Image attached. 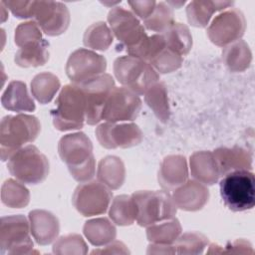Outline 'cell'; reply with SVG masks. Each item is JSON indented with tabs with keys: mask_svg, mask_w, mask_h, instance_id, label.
I'll return each mask as SVG.
<instances>
[{
	"mask_svg": "<svg viewBox=\"0 0 255 255\" xmlns=\"http://www.w3.org/2000/svg\"><path fill=\"white\" fill-rule=\"evenodd\" d=\"M62 160L68 165L72 176L79 182L91 180L96 172L93 144L84 132L64 135L58 145Z\"/></svg>",
	"mask_w": 255,
	"mask_h": 255,
	"instance_id": "6da1fadb",
	"label": "cell"
},
{
	"mask_svg": "<svg viewBox=\"0 0 255 255\" xmlns=\"http://www.w3.org/2000/svg\"><path fill=\"white\" fill-rule=\"evenodd\" d=\"M40 130L41 125L34 116L17 115L4 117L0 126L2 160L8 159L23 144L34 141Z\"/></svg>",
	"mask_w": 255,
	"mask_h": 255,
	"instance_id": "7a4b0ae2",
	"label": "cell"
},
{
	"mask_svg": "<svg viewBox=\"0 0 255 255\" xmlns=\"http://www.w3.org/2000/svg\"><path fill=\"white\" fill-rule=\"evenodd\" d=\"M53 124L59 130L83 128L86 120V98L77 84L66 85L60 92L56 107L51 111Z\"/></svg>",
	"mask_w": 255,
	"mask_h": 255,
	"instance_id": "3957f363",
	"label": "cell"
},
{
	"mask_svg": "<svg viewBox=\"0 0 255 255\" xmlns=\"http://www.w3.org/2000/svg\"><path fill=\"white\" fill-rule=\"evenodd\" d=\"M224 204L232 211H245L255 205V178L247 169L230 171L219 183Z\"/></svg>",
	"mask_w": 255,
	"mask_h": 255,
	"instance_id": "277c9868",
	"label": "cell"
},
{
	"mask_svg": "<svg viewBox=\"0 0 255 255\" xmlns=\"http://www.w3.org/2000/svg\"><path fill=\"white\" fill-rule=\"evenodd\" d=\"M114 73L123 87L136 95L145 94L159 80V75L149 63L129 55L116 59Z\"/></svg>",
	"mask_w": 255,
	"mask_h": 255,
	"instance_id": "5b68a950",
	"label": "cell"
},
{
	"mask_svg": "<svg viewBox=\"0 0 255 255\" xmlns=\"http://www.w3.org/2000/svg\"><path fill=\"white\" fill-rule=\"evenodd\" d=\"M7 167L13 176L25 184L41 183L49 173L47 157L33 144L16 150L8 158Z\"/></svg>",
	"mask_w": 255,
	"mask_h": 255,
	"instance_id": "8992f818",
	"label": "cell"
},
{
	"mask_svg": "<svg viewBox=\"0 0 255 255\" xmlns=\"http://www.w3.org/2000/svg\"><path fill=\"white\" fill-rule=\"evenodd\" d=\"M136 206V221L140 226H150L171 219L176 213L172 197L165 191H136L131 195Z\"/></svg>",
	"mask_w": 255,
	"mask_h": 255,
	"instance_id": "52a82bcc",
	"label": "cell"
},
{
	"mask_svg": "<svg viewBox=\"0 0 255 255\" xmlns=\"http://www.w3.org/2000/svg\"><path fill=\"white\" fill-rule=\"evenodd\" d=\"M29 230V222L23 215L2 217L0 223L1 254L29 253L33 249Z\"/></svg>",
	"mask_w": 255,
	"mask_h": 255,
	"instance_id": "ba28073f",
	"label": "cell"
},
{
	"mask_svg": "<svg viewBox=\"0 0 255 255\" xmlns=\"http://www.w3.org/2000/svg\"><path fill=\"white\" fill-rule=\"evenodd\" d=\"M86 98V122L96 125L102 121L103 111L115 81L110 74H102L85 82L77 84Z\"/></svg>",
	"mask_w": 255,
	"mask_h": 255,
	"instance_id": "9c48e42d",
	"label": "cell"
},
{
	"mask_svg": "<svg viewBox=\"0 0 255 255\" xmlns=\"http://www.w3.org/2000/svg\"><path fill=\"white\" fill-rule=\"evenodd\" d=\"M112 196L111 190L102 182L87 181L77 186L72 201L83 216H94L107 211Z\"/></svg>",
	"mask_w": 255,
	"mask_h": 255,
	"instance_id": "30bf717a",
	"label": "cell"
},
{
	"mask_svg": "<svg viewBox=\"0 0 255 255\" xmlns=\"http://www.w3.org/2000/svg\"><path fill=\"white\" fill-rule=\"evenodd\" d=\"M141 109L138 95L125 87H115L106 102L102 120L111 123L133 121Z\"/></svg>",
	"mask_w": 255,
	"mask_h": 255,
	"instance_id": "8fae6325",
	"label": "cell"
},
{
	"mask_svg": "<svg viewBox=\"0 0 255 255\" xmlns=\"http://www.w3.org/2000/svg\"><path fill=\"white\" fill-rule=\"evenodd\" d=\"M111 31L126 50L135 47L147 35L136 17L123 7H113L108 14Z\"/></svg>",
	"mask_w": 255,
	"mask_h": 255,
	"instance_id": "7c38bea8",
	"label": "cell"
},
{
	"mask_svg": "<svg viewBox=\"0 0 255 255\" xmlns=\"http://www.w3.org/2000/svg\"><path fill=\"white\" fill-rule=\"evenodd\" d=\"M107 69L104 56L88 49H78L71 54L66 65V73L73 84H79L100 76Z\"/></svg>",
	"mask_w": 255,
	"mask_h": 255,
	"instance_id": "4fadbf2b",
	"label": "cell"
},
{
	"mask_svg": "<svg viewBox=\"0 0 255 255\" xmlns=\"http://www.w3.org/2000/svg\"><path fill=\"white\" fill-rule=\"evenodd\" d=\"M246 21L242 12L231 8L214 18L207 29L209 39L217 46L231 44L244 34Z\"/></svg>",
	"mask_w": 255,
	"mask_h": 255,
	"instance_id": "5bb4252c",
	"label": "cell"
},
{
	"mask_svg": "<svg viewBox=\"0 0 255 255\" xmlns=\"http://www.w3.org/2000/svg\"><path fill=\"white\" fill-rule=\"evenodd\" d=\"M33 18L41 30L49 36L64 33L70 24V12L61 2L35 1Z\"/></svg>",
	"mask_w": 255,
	"mask_h": 255,
	"instance_id": "9a60e30c",
	"label": "cell"
},
{
	"mask_svg": "<svg viewBox=\"0 0 255 255\" xmlns=\"http://www.w3.org/2000/svg\"><path fill=\"white\" fill-rule=\"evenodd\" d=\"M96 135L106 148L130 147L140 143L143 134L134 124H116L107 122L96 128Z\"/></svg>",
	"mask_w": 255,
	"mask_h": 255,
	"instance_id": "2e32d148",
	"label": "cell"
},
{
	"mask_svg": "<svg viewBox=\"0 0 255 255\" xmlns=\"http://www.w3.org/2000/svg\"><path fill=\"white\" fill-rule=\"evenodd\" d=\"M30 230L40 245L52 243L60 232V224L58 218L47 210L36 209L29 213Z\"/></svg>",
	"mask_w": 255,
	"mask_h": 255,
	"instance_id": "e0dca14e",
	"label": "cell"
},
{
	"mask_svg": "<svg viewBox=\"0 0 255 255\" xmlns=\"http://www.w3.org/2000/svg\"><path fill=\"white\" fill-rule=\"evenodd\" d=\"M208 197V189L202 183L195 180L184 182L172 194V199L176 207L188 211L201 209L207 202Z\"/></svg>",
	"mask_w": 255,
	"mask_h": 255,
	"instance_id": "ac0fdd59",
	"label": "cell"
},
{
	"mask_svg": "<svg viewBox=\"0 0 255 255\" xmlns=\"http://www.w3.org/2000/svg\"><path fill=\"white\" fill-rule=\"evenodd\" d=\"M188 176L185 157L169 155L163 159L158 171V181L162 188L169 191L183 184Z\"/></svg>",
	"mask_w": 255,
	"mask_h": 255,
	"instance_id": "d6986e66",
	"label": "cell"
},
{
	"mask_svg": "<svg viewBox=\"0 0 255 255\" xmlns=\"http://www.w3.org/2000/svg\"><path fill=\"white\" fill-rule=\"evenodd\" d=\"M212 153L216 160L220 175H224L234 170L251 169L252 157L246 150L240 147H220Z\"/></svg>",
	"mask_w": 255,
	"mask_h": 255,
	"instance_id": "ffe728a7",
	"label": "cell"
},
{
	"mask_svg": "<svg viewBox=\"0 0 255 255\" xmlns=\"http://www.w3.org/2000/svg\"><path fill=\"white\" fill-rule=\"evenodd\" d=\"M192 176L203 184H214L220 174L213 153L210 151H197L190 156Z\"/></svg>",
	"mask_w": 255,
	"mask_h": 255,
	"instance_id": "44dd1931",
	"label": "cell"
},
{
	"mask_svg": "<svg viewBox=\"0 0 255 255\" xmlns=\"http://www.w3.org/2000/svg\"><path fill=\"white\" fill-rule=\"evenodd\" d=\"M2 106L13 112H33L35 104L29 96L26 84L21 81H12L7 86L1 98Z\"/></svg>",
	"mask_w": 255,
	"mask_h": 255,
	"instance_id": "7402d4cb",
	"label": "cell"
},
{
	"mask_svg": "<svg viewBox=\"0 0 255 255\" xmlns=\"http://www.w3.org/2000/svg\"><path fill=\"white\" fill-rule=\"evenodd\" d=\"M232 4L230 1H192L186 8L188 22L195 27H205L214 12Z\"/></svg>",
	"mask_w": 255,
	"mask_h": 255,
	"instance_id": "603a6c76",
	"label": "cell"
},
{
	"mask_svg": "<svg viewBox=\"0 0 255 255\" xmlns=\"http://www.w3.org/2000/svg\"><path fill=\"white\" fill-rule=\"evenodd\" d=\"M125 165L117 156H106L99 162L98 179L111 189H118L125 181Z\"/></svg>",
	"mask_w": 255,
	"mask_h": 255,
	"instance_id": "cb8c5ba5",
	"label": "cell"
},
{
	"mask_svg": "<svg viewBox=\"0 0 255 255\" xmlns=\"http://www.w3.org/2000/svg\"><path fill=\"white\" fill-rule=\"evenodd\" d=\"M49 59V43L42 39L21 47L15 56V63L20 67H38Z\"/></svg>",
	"mask_w": 255,
	"mask_h": 255,
	"instance_id": "d4e9b609",
	"label": "cell"
},
{
	"mask_svg": "<svg viewBox=\"0 0 255 255\" xmlns=\"http://www.w3.org/2000/svg\"><path fill=\"white\" fill-rule=\"evenodd\" d=\"M160 34L165 41L166 47L178 55L184 56L190 51L192 46V37L186 25L173 22Z\"/></svg>",
	"mask_w": 255,
	"mask_h": 255,
	"instance_id": "484cf974",
	"label": "cell"
},
{
	"mask_svg": "<svg viewBox=\"0 0 255 255\" xmlns=\"http://www.w3.org/2000/svg\"><path fill=\"white\" fill-rule=\"evenodd\" d=\"M84 234L95 246H101L116 238L117 230L107 218H96L89 220L84 225Z\"/></svg>",
	"mask_w": 255,
	"mask_h": 255,
	"instance_id": "4316f807",
	"label": "cell"
},
{
	"mask_svg": "<svg viewBox=\"0 0 255 255\" xmlns=\"http://www.w3.org/2000/svg\"><path fill=\"white\" fill-rule=\"evenodd\" d=\"M225 65L233 72L247 69L251 62V52L243 40H237L226 47L222 53Z\"/></svg>",
	"mask_w": 255,
	"mask_h": 255,
	"instance_id": "83f0119b",
	"label": "cell"
},
{
	"mask_svg": "<svg viewBox=\"0 0 255 255\" xmlns=\"http://www.w3.org/2000/svg\"><path fill=\"white\" fill-rule=\"evenodd\" d=\"M110 218L118 225H130L136 219V206L131 196L118 195L113 201L109 212Z\"/></svg>",
	"mask_w": 255,
	"mask_h": 255,
	"instance_id": "f1b7e54d",
	"label": "cell"
},
{
	"mask_svg": "<svg viewBox=\"0 0 255 255\" xmlns=\"http://www.w3.org/2000/svg\"><path fill=\"white\" fill-rule=\"evenodd\" d=\"M60 88L59 79L52 73H41L34 77L31 82V92L34 98L41 104L52 101Z\"/></svg>",
	"mask_w": 255,
	"mask_h": 255,
	"instance_id": "f546056e",
	"label": "cell"
},
{
	"mask_svg": "<svg viewBox=\"0 0 255 255\" xmlns=\"http://www.w3.org/2000/svg\"><path fill=\"white\" fill-rule=\"evenodd\" d=\"M145 103L161 123H166L168 121L169 106L166 87L163 83H156L146 91Z\"/></svg>",
	"mask_w": 255,
	"mask_h": 255,
	"instance_id": "4dcf8cb0",
	"label": "cell"
},
{
	"mask_svg": "<svg viewBox=\"0 0 255 255\" xmlns=\"http://www.w3.org/2000/svg\"><path fill=\"white\" fill-rule=\"evenodd\" d=\"M181 232V226L177 219L168 222L155 223L150 225L146 230L149 241L156 244H170L175 241Z\"/></svg>",
	"mask_w": 255,
	"mask_h": 255,
	"instance_id": "1f68e13d",
	"label": "cell"
},
{
	"mask_svg": "<svg viewBox=\"0 0 255 255\" xmlns=\"http://www.w3.org/2000/svg\"><path fill=\"white\" fill-rule=\"evenodd\" d=\"M113 42V34L105 22H97L92 24L84 34L85 46L105 51Z\"/></svg>",
	"mask_w": 255,
	"mask_h": 255,
	"instance_id": "d6a6232c",
	"label": "cell"
},
{
	"mask_svg": "<svg viewBox=\"0 0 255 255\" xmlns=\"http://www.w3.org/2000/svg\"><path fill=\"white\" fill-rule=\"evenodd\" d=\"M1 198L3 203L11 208H22L29 203L30 193L20 182L8 179L2 185Z\"/></svg>",
	"mask_w": 255,
	"mask_h": 255,
	"instance_id": "836d02e7",
	"label": "cell"
},
{
	"mask_svg": "<svg viewBox=\"0 0 255 255\" xmlns=\"http://www.w3.org/2000/svg\"><path fill=\"white\" fill-rule=\"evenodd\" d=\"M173 23V11L165 2L156 3L153 12L143 20L144 26L151 31L163 32Z\"/></svg>",
	"mask_w": 255,
	"mask_h": 255,
	"instance_id": "e575fe53",
	"label": "cell"
},
{
	"mask_svg": "<svg viewBox=\"0 0 255 255\" xmlns=\"http://www.w3.org/2000/svg\"><path fill=\"white\" fill-rule=\"evenodd\" d=\"M148 63L159 73H170L181 66L182 57L165 46Z\"/></svg>",
	"mask_w": 255,
	"mask_h": 255,
	"instance_id": "d590c367",
	"label": "cell"
},
{
	"mask_svg": "<svg viewBox=\"0 0 255 255\" xmlns=\"http://www.w3.org/2000/svg\"><path fill=\"white\" fill-rule=\"evenodd\" d=\"M53 252L57 254H86L87 245L79 234H69L56 241L53 246Z\"/></svg>",
	"mask_w": 255,
	"mask_h": 255,
	"instance_id": "8d00e7d4",
	"label": "cell"
},
{
	"mask_svg": "<svg viewBox=\"0 0 255 255\" xmlns=\"http://www.w3.org/2000/svg\"><path fill=\"white\" fill-rule=\"evenodd\" d=\"M175 241L173 247L180 248L177 253H187V249H189L188 253H200L208 242L205 236L194 232L185 233Z\"/></svg>",
	"mask_w": 255,
	"mask_h": 255,
	"instance_id": "74e56055",
	"label": "cell"
},
{
	"mask_svg": "<svg viewBox=\"0 0 255 255\" xmlns=\"http://www.w3.org/2000/svg\"><path fill=\"white\" fill-rule=\"evenodd\" d=\"M41 31L35 21L21 23L15 31V43L21 48L33 42L42 40Z\"/></svg>",
	"mask_w": 255,
	"mask_h": 255,
	"instance_id": "f35d334b",
	"label": "cell"
},
{
	"mask_svg": "<svg viewBox=\"0 0 255 255\" xmlns=\"http://www.w3.org/2000/svg\"><path fill=\"white\" fill-rule=\"evenodd\" d=\"M18 18H31L34 15L35 1H2Z\"/></svg>",
	"mask_w": 255,
	"mask_h": 255,
	"instance_id": "ab89813d",
	"label": "cell"
},
{
	"mask_svg": "<svg viewBox=\"0 0 255 255\" xmlns=\"http://www.w3.org/2000/svg\"><path fill=\"white\" fill-rule=\"evenodd\" d=\"M128 5L131 7L133 12L139 16L142 20H145L154 10L156 2L151 1H128Z\"/></svg>",
	"mask_w": 255,
	"mask_h": 255,
	"instance_id": "60d3db41",
	"label": "cell"
}]
</instances>
